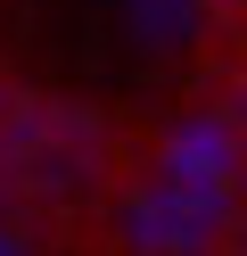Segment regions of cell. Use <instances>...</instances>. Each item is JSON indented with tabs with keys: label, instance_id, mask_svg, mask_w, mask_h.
Wrapping results in <instances>:
<instances>
[{
	"label": "cell",
	"instance_id": "obj_1",
	"mask_svg": "<svg viewBox=\"0 0 247 256\" xmlns=\"http://www.w3.org/2000/svg\"><path fill=\"white\" fill-rule=\"evenodd\" d=\"M206 0H0L16 74L74 100H157L198 58Z\"/></svg>",
	"mask_w": 247,
	"mask_h": 256
}]
</instances>
